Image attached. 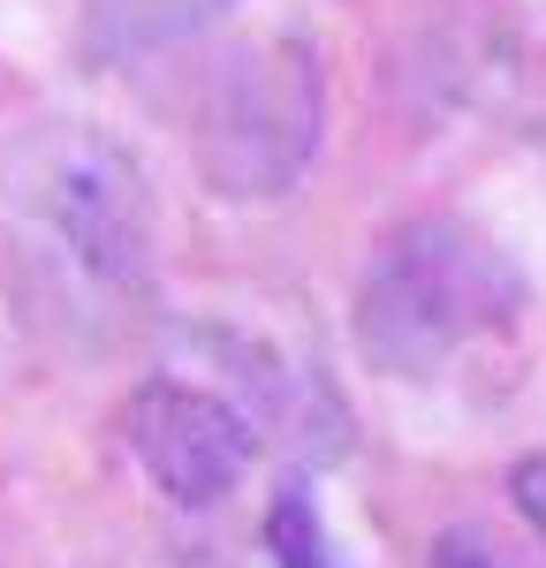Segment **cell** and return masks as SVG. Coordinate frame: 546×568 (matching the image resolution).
I'll return each instance as SVG.
<instances>
[{
    "mask_svg": "<svg viewBox=\"0 0 546 568\" xmlns=\"http://www.w3.org/2000/svg\"><path fill=\"white\" fill-rule=\"evenodd\" d=\"M182 342H190V379L221 387L251 417L259 447L266 439H289L296 447V470L304 463L318 470V463H334L350 447V409H342V394H334V379L318 364L273 349L259 334H235V326H190Z\"/></svg>",
    "mask_w": 546,
    "mask_h": 568,
    "instance_id": "obj_5",
    "label": "cell"
},
{
    "mask_svg": "<svg viewBox=\"0 0 546 568\" xmlns=\"http://www.w3.org/2000/svg\"><path fill=\"white\" fill-rule=\"evenodd\" d=\"M0 205L114 296H144L160 281V190L144 152L107 122H23L0 144Z\"/></svg>",
    "mask_w": 546,
    "mask_h": 568,
    "instance_id": "obj_2",
    "label": "cell"
},
{
    "mask_svg": "<svg viewBox=\"0 0 546 568\" xmlns=\"http://www.w3.org/2000/svg\"><path fill=\"white\" fill-rule=\"evenodd\" d=\"M532 304L516 251L463 213H417L372 243L350 296L357 356L395 387H441L463 356L516 334Z\"/></svg>",
    "mask_w": 546,
    "mask_h": 568,
    "instance_id": "obj_1",
    "label": "cell"
},
{
    "mask_svg": "<svg viewBox=\"0 0 546 568\" xmlns=\"http://www.w3.org/2000/svg\"><path fill=\"white\" fill-rule=\"evenodd\" d=\"M228 8L235 0H84L77 31H69V61L84 77H114V69H136L152 53H168V45L198 39Z\"/></svg>",
    "mask_w": 546,
    "mask_h": 568,
    "instance_id": "obj_6",
    "label": "cell"
},
{
    "mask_svg": "<svg viewBox=\"0 0 546 568\" xmlns=\"http://www.w3.org/2000/svg\"><path fill=\"white\" fill-rule=\"evenodd\" d=\"M326 144V53L304 31H266L213 53L190 99V152L221 205H281Z\"/></svg>",
    "mask_w": 546,
    "mask_h": 568,
    "instance_id": "obj_3",
    "label": "cell"
},
{
    "mask_svg": "<svg viewBox=\"0 0 546 568\" xmlns=\"http://www.w3.org/2000/svg\"><path fill=\"white\" fill-rule=\"evenodd\" d=\"M122 439H130L136 470L160 485V500L175 508H221L259 463L251 417L221 387L190 379V372H152L122 402Z\"/></svg>",
    "mask_w": 546,
    "mask_h": 568,
    "instance_id": "obj_4",
    "label": "cell"
},
{
    "mask_svg": "<svg viewBox=\"0 0 546 568\" xmlns=\"http://www.w3.org/2000/svg\"><path fill=\"white\" fill-rule=\"evenodd\" d=\"M425 568H516V561H508V546L486 524H448L425 546Z\"/></svg>",
    "mask_w": 546,
    "mask_h": 568,
    "instance_id": "obj_8",
    "label": "cell"
},
{
    "mask_svg": "<svg viewBox=\"0 0 546 568\" xmlns=\"http://www.w3.org/2000/svg\"><path fill=\"white\" fill-rule=\"evenodd\" d=\"M508 500H516V516L532 524V538L546 546V447H532V455L508 463Z\"/></svg>",
    "mask_w": 546,
    "mask_h": 568,
    "instance_id": "obj_9",
    "label": "cell"
},
{
    "mask_svg": "<svg viewBox=\"0 0 546 568\" xmlns=\"http://www.w3.org/2000/svg\"><path fill=\"white\" fill-rule=\"evenodd\" d=\"M259 538H266L273 568H364L357 554L334 538V524H326V500H318V485L304 478V470H289V478L273 485Z\"/></svg>",
    "mask_w": 546,
    "mask_h": 568,
    "instance_id": "obj_7",
    "label": "cell"
}]
</instances>
